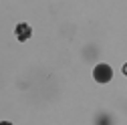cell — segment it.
I'll use <instances>...</instances> for the list:
<instances>
[{"label":"cell","mask_w":127,"mask_h":125,"mask_svg":"<svg viewBox=\"0 0 127 125\" xmlns=\"http://www.w3.org/2000/svg\"><path fill=\"white\" fill-rule=\"evenodd\" d=\"M93 77H95L97 83H109L113 79V69H111L107 62H99V65L93 69Z\"/></svg>","instance_id":"obj_1"},{"label":"cell","mask_w":127,"mask_h":125,"mask_svg":"<svg viewBox=\"0 0 127 125\" xmlns=\"http://www.w3.org/2000/svg\"><path fill=\"white\" fill-rule=\"evenodd\" d=\"M30 36H32V28H30V24H26V22L16 24V38H18L20 42L28 40Z\"/></svg>","instance_id":"obj_2"},{"label":"cell","mask_w":127,"mask_h":125,"mask_svg":"<svg viewBox=\"0 0 127 125\" xmlns=\"http://www.w3.org/2000/svg\"><path fill=\"white\" fill-rule=\"evenodd\" d=\"M123 75L127 77V62H125V65H123Z\"/></svg>","instance_id":"obj_3"},{"label":"cell","mask_w":127,"mask_h":125,"mask_svg":"<svg viewBox=\"0 0 127 125\" xmlns=\"http://www.w3.org/2000/svg\"><path fill=\"white\" fill-rule=\"evenodd\" d=\"M0 125H12L10 121H0Z\"/></svg>","instance_id":"obj_4"}]
</instances>
